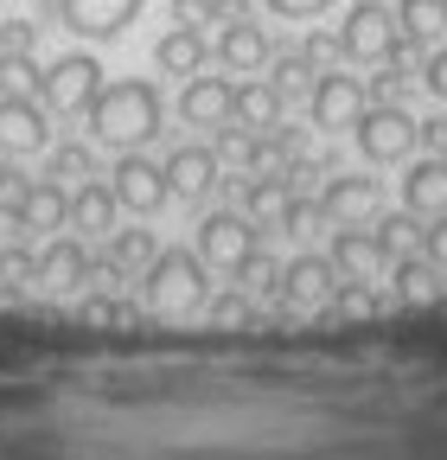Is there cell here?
Masks as SVG:
<instances>
[{
    "instance_id": "cell-32",
    "label": "cell",
    "mask_w": 447,
    "mask_h": 460,
    "mask_svg": "<svg viewBox=\"0 0 447 460\" xmlns=\"http://www.w3.org/2000/svg\"><path fill=\"white\" fill-rule=\"evenodd\" d=\"M32 39H39V26H32V20L0 26V58H26V51H32Z\"/></svg>"
},
{
    "instance_id": "cell-30",
    "label": "cell",
    "mask_w": 447,
    "mask_h": 460,
    "mask_svg": "<svg viewBox=\"0 0 447 460\" xmlns=\"http://www.w3.org/2000/svg\"><path fill=\"white\" fill-rule=\"evenodd\" d=\"M326 224V211L320 205H307V199H294L288 211H282V224H275V230H288V237H307V230H320Z\"/></svg>"
},
{
    "instance_id": "cell-11",
    "label": "cell",
    "mask_w": 447,
    "mask_h": 460,
    "mask_svg": "<svg viewBox=\"0 0 447 460\" xmlns=\"http://www.w3.org/2000/svg\"><path fill=\"white\" fill-rule=\"evenodd\" d=\"M332 269L346 281H377L390 269V250L377 230H358V224H339V237H332Z\"/></svg>"
},
{
    "instance_id": "cell-28",
    "label": "cell",
    "mask_w": 447,
    "mask_h": 460,
    "mask_svg": "<svg viewBox=\"0 0 447 460\" xmlns=\"http://www.w3.org/2000/svg\"><path fill=\"white\" fill-rule=\"evenodd\" d=\"M307 77H320V71L307 65V58H301V51H288V58H282V65H275V77H268V84H275V90H282V96H294V90H301Z\"/></svg>"
},
{
    "instance_id": "cell-21",
    "label": "cell",
    "mask_w": 447,
    "mask_h": 460,
    "mask_svg": "<svg viewBox=\"0 0 447 460\" xmlns=\"http://www.w3.org/2000/svg\"><path fill=\"white\" fill-rule=\"evenodd\" d=\"M116 192H109V186H77L71 192V230H83V237H109V230H116Z\"/></svg>"
},
{
    "instance_id": "cell-29",
    "label": "cell",
    "mask_w": 447,
    "mask_h": 460,
    "mask_svg": "<svg viewBox=\"0 0 447 460\" xmlns=\"http://www.w3.org/2000/svg\"><path fill=\"white\" fill-rule=\"evenodd\" d=\"M377 237H383L390 262H397V256H409V243H416V224H409V211H403V217H383V224H377Z\"/></svg>"
},
{
    "instance_id": "cell-37",
    "label": "cell",
    "mask_w": 447,
    "mask_h": 460,
    "mask_svg": "<svg viewBox=\"0 0 447 460\" xmlns=\"http://www.w3.org/2000/svg\"><path fill=\"white\" fill-rule=\"evenodd\" d=\"M332 7V0H268V13H282V20H320Z\"/></svg>"
},
{
    "instance_id": "cell-7",
    "label": "cell",
    "mask_w": 447,
    "mask_h": 460,
    "mask_svg": "<svg viewBox=\"0 0 447 460\" xmlns=\"http://www.w3.org/2000/svg\"><path fill=\"white\" fill-rule=\"evenodd\" d=\"M364 77H346V71H320L313 96H307V115H313V128L320 135H346L358 115H364Z\"/></svg>"
},
{
    "instance_id": "cell-22",
    "label": "cell",
    "mask_w": 447,
    "mask_h": 460,
    "mask_svg": "<svg viewBox=\"0 0 447 460\" xmlns=\"http://www.w3.org/2000/svg\"><path fill=\"white\" fill-rule=\"evenodd\" d=\"M282 102H288L282 90L256 77V84H243V90H237V122H243V128H256V135H268V128H282Z\"/></svg>"
},
{
    "instance_id": "cell-10",
    "label": "cell",
    "mask_w": 447,
    "mask_h": 460,
    "mask_svg": "<svg viewBox=\"0 0 447 460\" xmlns=\"http://www.w3.org/2000/svg\"><path fill=\"white\" fill-rule=\"evenodd\" d=\"M377 205H383V186L371 172H332L326 192H320L326 224H364V217H377Z\"/></svg>"
},
{
    "instance_id": "cell-25",
    "label": "cell",
    "mask_w": 447,
    "mask_h": 460,
    "mask_svg": "<svg viewBox=\"0 0 447 460\" xmlns=\"http://www.w3.org/2000/svg\"><path fill=\"white\" fill-rule=\"evenodd\" d=\"M397 26H403V39H416V45L441 39V26H447V0H403V7H397Z\"/></svg>"
},
{
    "instance_id": "cell-12",
    "label": "cell",
    "mask_w": 447,
    "mask_h": 460,
    "mask_svg": "<svg viewBox=\"0 0 447 460\" xmlns=\"http://www.w3.org/2000/svg\"><path fill=\"white\" fill-rule=\"evenodd\" d=\"M51 128L32 96H0V154H45Z\"/></svg>"
},
{
    "instance_id": "cell-6",
    "label": "cell",
    "mask_w": 447,
    "mask_h": 460,
    "mask_svg": "<svg viewBox=\"0 0 447 460\" xmlns=\"http://www.w3.org/2000/svg\"><path fill=\"white\" fill-rule=\"evenodd\" d=\"M256 250H262V243H256V224H250L243 211H211V217L198 224V262H205V269L237 275Z\"/></svg>"
},
{
    "instance_id": "cell-27",
    "label": "cell",
    "mask_w": 447,
    "mask_h": 460,
    "mask_svg": "<svg viewBox=\"0 0 447 460\" xmlns=\"http://www.w3.org/2000/svg\"><path fill=\"white\" fill-rule=\"evenodd\" d=\"M90 166H96V154H90V147H51V160H45V180H83Z\"/></svg>"
},
{
    "instance_id": "cell-4",
    "label": "cell",
    "mask_w": 447,
    "mask_h": 460,
    "mask_svg": "<svg viewBox=\"0 0 447 460\" xmlns=\"http://www.w3.org/2000/svg\"><path fill=\"white\" fill-rule=\"evenodd\" d=\"M352 141H358V154L371 160V166H390V160H403L416 141H422V122L403 109V102H364V115L352 122Z\"/></svg>"
},
{
    "instance_id": "cell-1",
    "label": "cell",
    "mask_w": 447,
    "mask_h": 460,
    "mask_svg": "<svg viewBox=\"0 0 447 460\" xmlns=\"http://www.w3.org/2000/svg\"><path fill=\"white\" fill-rule=\"evenodd\" d=\"M90 115V135L102 141V147H116V154H135V147H147L153 135H160V90L147 84V77H116V84H102L96 90V102L83 109Z\"/></svg>"
},
{
    "instance_id": "cell-36",
    "label": "cell",
    "mask_w": 447,
    "mask_h": 460,
    "mask_svg": "<svg viewBox=\"0 0 447 460\" xmlns=\"http://www.w3.org/2000/svg\"><path fill=\"white\" fill-rule=\"evenodd\" d=\"M237 275H243V288H275V281H282V269H275V262H268L262 250H256V256H250V262H243Z\"/></svg>"
},
{
    "instance_id": "cell-24",
    "label": "cell",
    "mask_w": 447,
    "mask_h": 460,
    "mask_svg": "<svg viewBox=\"0 0 447 460\" xmlns=\"http://www.w3.org/2000/svg\"><path fill=\"white\" fill-rule=\"evenodd\" d=\"M288 205H294V186H288V180H256V186L243 192V217H250V224H282Z\"/></svg>"
},
{
    "instance_id": "cell-19",
    "label": "cell",
    "mask_w": 447,
    "mask_h": 460,
    "mask_svg": "<svg viewBox=\"0 0 447 460\" xmlns=\"http://www.w3.org/2000/svg\"><path fill=\"white\" fill-rule=\"evenodd\" d=\"M217 58L231 71H262L268 65V32L250 13H231V20H224V39H217Z\"/></svg>"
},
{
    "instance_id": "cell-31",
    "label": "cell",
    "mask_w": 447,
    "mask_h": 460,
    "mask_svg": "<svg viewBox=\"0 0 447 460\" xmlns=\"http://www.w3.org/2000/svg\"><path fill=\"white\" fill-rule=\"evenodd\" d=\"M301 58H307L313 71H326L332 58H339V32H307V39H301Z\"/></svg>"
},
{
    "instance_id": "cell-16",
    "label": "cell",
    "mask_w": 447,
    "mask_h": 460,
    "mask_svg": "<svg viewBox=\"0 0 447 460\" xmlns=\"http://www.w3.org/2000/svg\"><path fill=\"white\" fill-rule=\"evenodd\" d=\"M217 172H224V160H217L211 147H180V154H166V192L198 205V199L217 186Z\"/></svg>"
},
{
    "instance_id": "cell-9",
    "label": "cell",
    "mask_w": 447,
    "mask_h": 460,
    "mask_svg": "<svg viewBox=\"0 0 447 460\" xmlns=\"http://www.w3.org/2000/svg\"><path fill=\"white\" fill-rule=\"evenodd\" d=\"M58 20L77 39H122L141 20V0H58Z\"/></svg>"
},
{
    "instance_id": "cell-8",
    "label": "cell",
    "mask_w": 447,
    "mask_h": 460,
    "mask_svg": "<svg viewBox=\"0 0 447 460\" xmlns=\"http://www.w3.org/2000/svg\"><path fill=\"white\" fill-rule=\"evenodd\" d=\"M109 192H116V205L135 211V217H153L166 199H173V192H166V166H153L141 147L116 160V180H109Z\"/></svg>"
},
{
    "instance_id": "cell-26",
    "label": "cell",
    "mask_w": 447,
    "mask_h": 460,
    "mask_svg": "<svg viewBox=\"0 0 447 460\" xmlns=\"http://www.w3.org/2000/svg\"><path fill=\"white\" fill-rule=\"evenodd\" d=\"M153 256H160L153 230H109V262L116 269H147Z\"/></svg>"
},
{
    "instance_id": "cell-38",
    "label": "cell",
    "mask_w": 447,
    "mask_h": 460,
    "mask_svg": "<svg viewBox=\"0 0 447 460\" xmlns=\"http://www.w3.org/2000/svg\"><path fill=\"white\" fill-rule=\"evenodd\" d=\"M211 314H217V320H224V326H237V320H243V301H237V295H231V301H217V307H211Z\"/></svg>"
},
{
    "instance_id": "cell-14",
    "label": "cell",
    "mask_w": 447,
    "mask_h": 460,
    "mask_svg": "<svg viewBox=\"0 0 447 460\" xmlns=\"http://www.w3.org/2000/svg\"><path fill=\"white\" fill-rule=\"evenodd\" d=\"M13 217H20V230H32V237H45V230H65V224H71V192H65L58 180H32V186H20Z\"/></svg>"
},
{
    "instance_id": "cell-3",
    "label": "cell",
    "mask_w": 447,
    "mask_h": 460,
    "mask_svg": "<svg viewBox=\"0 0 447 460\" xmlns=\"http://www.w3.org/2000/svg\"><path fill=\"white\" fill-rule=\"evenodd\" d=\"M416 39H403L397 13L383 0H352V13L339 26V58H358V65H390V58H409Z\"/></svg>"
},
{
    "instance_id": "cell-5",
    "label": "cell",
    "mask_w": 447,
    "mask_h": 460,
    "mask_svg": "<svg viewBox=\"0 0 447 460\" xmlns=\"http://www.w3.org/2000/svg\"><path fill=\"white\" fill-rule=\"evenodd\" d=\"M102 65L90 51H65V58H51L45 65V77H39V96H45V109H58V115H83L90 102H96V90H102Z\"/></svg>"
},
{
    "instance_id": "cell-23",
    "label": "cell",
    "mask_w": 447,
    "mask_h": 460,
    "mask_svg": "<svg viewBox=\"0 0 447 460\" xmlns=\"http://www.w3.org/2000/svg\"><path fill=\"white\" fill-rule=\"evenodd\" d=\"M390 275H397V295H403V301H434L441 281H447V269L428 262V256H397V262H390Z\"/></svg>"
},
{
    "instance_id": "cell-20",
    "label": "cell",
    "mask_w": 447,
    "mask_h": 460,
    "mask_svg": "<svg viewBox=\"0 0 447 460\" xmlns=\"http://www.w3.org/2000/svg\"><path fill=\"white\" fill-rule=\"evenodd\" d=\"M205 58H211V45H205L198 26H173V32H160V45H153V65L166 77H198Z\"/></svg>"
},
{
    "instance_id": "cell-35",
    "label": "cell",
    "mask_w": 447,
    "mask_h": 460,
    "mask_svg": "<svg viewBox=\"0 0 447 460\" xmlns=\"http://www.w3.org/2000/svg\"><path fill=\"white\" fill-rule=\"evenodd\" d=\"M422 84H428V96H434V102H447V45H441V51H428Z\"/></svg>"
},
{
    "instance_id": "cell-17",
    "label": "cell",
    "mask_w": 447,
    "mask_h": 460,
    "mask_svg": "<svg viewBox=\"0 0 447 460\" xmlns=\"http://www.w3.org/2000/svg\"><path fill=\"white\" fill-rule=\"evenodd\" d=\"M32 281L51 288V295H65V288L90 281V256H83V243H77V237H51V243L39 250V262H32Z\"/></svg>"
},
{
    "instance_id": "cell-2",
    "label": "cell",
    "mask_w": 447,
    "mask_h": 460,
    "mask_svg": "<svg viewBox=\"0 0 447 460\" xmlns=\"http://www.w3.org/2000/svg\"><path fill=\"white\" fill-rule=\"evenodd\" d=\"M141 301L153 320H198L211 307V269L198 262V250H160L141 269Z\"/></svg>"
},
{
    "instance_id": "cell-15",
    "label": "cell",
    "mask_w": 447,
    "mask_h": 460,
    "mask_svg": "<svg viewBox=\"0 0 447 460\" xmlns=\"http://www.w3.org/2000/svg\"><path fill=\"white\" fill-rule=\"evenodd\" d=\"M275 288H282L294 307H326L332 295H339V269H332V256H294Z\"/></svg>"
},
{
    "instance_id": "cell-34",
    "label": "cell",
    "mask_w": 447,
    "mask_h": 460,
    "mask_svg": "<svg viewBox=\"0 0 447 460\" xmlns=\"http://www.w3.org/2000/svg\"><path fill=\"white\" fill-rule=\"evenodd\" d=\"M422 256L447 269V211H441V217H428V230H422Z\"/></svg>"
},
{
    "instance_id": "cell-18",
    "label": "cell",
    "mask_w": 447,
    "mask_h": 460,
    "mask_svg": "<svg viewBox=\"0 0 447 460\" xmlns=\"http://www.w3.org/2000/svg\"><path fill=\"white\" fill-rule=\"evenodd\" d=\"M403 211L409 217H441L447 211V160L441 154L434 160H416L403 172Z\"/></svg>"
},
{
    "instance_id": "cell-13",
    "label": "cell",
    "mask_w": 447,
    "mask_h": 460,
    "mask_svg": "<svg viewBox=\"0 0 447 460\" xmlns=\"http://www.w3.org/2000/svg\"><path fill=\"white\" fill-rule=\"evenodd\" d=\"M231 115H237V90L224 77H186V90H180V122L186 128H224Z\"/></svg>"
},
{
    "instance_id": "cell-33",
    "label": "cell",
    "mask_w": 447,
    "mask_h": 460,
    "mask_svg": "<svg viewBox=\"0 0 447 460\" xmlns=\"http://www.w3.org/2000/svg\"><path fill=\"white\" fill-rule=\"evenodd\" d=\"M371 90H377V102H403V90H409V71H403V58H390V71H383Z\"/></svg>"
}]
</instances>
